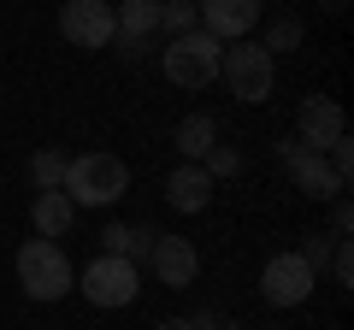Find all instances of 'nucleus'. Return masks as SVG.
Segmentation results:
<instances>
[{
  "label": "nucleus",
  "mask_w": 354,
  "mask_h": 330,
  "mask_svg": "<svg viewBox=\"0 0 354 330\" xmlns=\"http://www.w3.org/2000/svg\"><path fill=\"white\" fill-rule=\"evenodd\" d=\"M59 189L71 195V206H113L130 189V165L118 153H77V159H65Z\"/></svg>",
  "instance_id": "nucleus-1"
},
{
  "label": "nucleus",
  "mask_w": 354,
  "mask_h": 330,
  "mask_svg": "<svg viewBox=\"0 0 354 330\" xmlns=\"http://www.w3.org/2000/svg\"><path fill=\"white\" fill-rule=\"evenodd\" d=\"M18 283H24L30 301H59V295H71L77 271H71V260H65L59 242L30 236L24 248H18Z\"/></svg>",
  "instance_id": "nucleus-2"
},
{
  "label": "nucleus",
  "mask_w": 354,
  "mask_h": 330,
  "mask_svg": "<svg viewBox=\"0 0 354 330\" xmlns=\"http://www.w3.org/2000/svg\"><path fill=\"white\" fill-rule=\"evenodd\" d=\"M218 59H225V41H213L207 30H183V36H171V48L160 53V71L171 77L177 89H207L218 77Z\"/></svg>",
  "instance_id": "nucleus-3"
},
{
  "label": "nucleus",
  "mask_w": 354,
  "mask_h": 330,
  "mask_svg": "<svg viewBox=\"0 0 354 330\" xmlns=\"http://www.w3.org/2000/svg\"><path fill=\"white\" fill-rule=\"evenodd\" d=\"M218 71H225L230 95H236V101H248V106L272 101V89H278V65H272V53H266V48H254V41L230 48L225 59H218Z\"/></svg>",
  "instance_id": "nucleus-4"
},
{
  "label": "nucleus",
  "mask_w": 354,
  "mask_h": 330,
  "mask_svg": "<svg viewBox=\"0 0 354 330\" xmlns=\"http://www.w3.org/2000/svg\"><path fill=\"white\" fill-rule=\"evenodd\" d=\"M83 295L95 307H130L142 295V271L136 260H118V254H101L83 266Z\"/></svg>",
  "instance_id": "nucleus-5"
},
{
  "label": "nucleus",
  "mask_w": 354,
  "mask_h": 330,
  "mask_svg": "<svg viewBox=\"0 0 354 330\" xmlns=\"http://www.w3.org/2000/svg\"><path fill=\"white\" fill-rule=\"evenodd\" d=\"M59 36L71 48H113L118 36V18H113V0H65L59 6Z\"/></svg>",
  "instance_id": "nucleus-6"
},
{
  "label": "nucleus",
  "mask_w": 354,
  "mask_h": 330,
  "mask_svg": "<svg viewBox=\"0 0 354 330\" xmlns=\"http://www.w3.org/2000/svg\"><path fill=\"white\" fill-rule=\"evenodd\" d=\"M313 283H319V271L307 266L301 254H272L266 271H260V295L272 307H301L307 295H313Z\"/></svg>",
  "instance_id": "nucleus-7"
},
{
  "label": "nucleus",
  "mask_w": 354,
  "mask_h": 330,
  "mask_svg": "<svg viewBox=\"0 0 354 330\" xmlns=\"http://www.w3.org/2000/svg\"><path fill=\"white\" fill-rule=\"evenodd\" d=\"M348 136V118H342V106L330 101V95H307L301 106H295V142H301L307 153H325L330 142Z\"/></svg>",
  "instance_id": "nucleus-8"
},
{
  "label": "nucleus",
  "mask_w": 354,
  "mask_h": 330,
  "mask_svg": "<svg viewBox=\"0 0 354 330\" xmlns=\"http://www.w3.org/2000/svg\"><path fill=\"white\" fill-rule=\"evenodd\" d=\"M278 153H283V165H290L295 189H301V195H313V201H337V195L348 189V183H342L337 171H330V165H325V153H307L301 142H283Z\"/></svg>",
  "instance_id": "nucleus-9"
},
{
  "label": "nucleus",
  "mask_w": 354,
  "mask_h": 330,
  "mask_svg": "<svg viewBox=\"0 0 354 330\" xmlns=\"http://www.w3.org/2000/svg\"><path fill=\"white\" fill-rule=\"evenodd\" d=\"M195 24L213 41H242L260 24V0H201V6H195Z\"/></svg>",
  "instance_id": "nucleus-10"
},
{
  "label": "nucleus",
  "mask_w": 354,
  "mask_h": 330,
  "mask_svg": "<svg viewBox=\"0 0 354 330\" xmlns=\"http://www.w3.org/2000/svg\"><path fill=\"white\" fill-rule=\"evenodd\" d=\"M148 260H153V278H160L165 289H183V283H195V271H201V254L189 248V236H153Z\"/></svg>",
  "instance_id": "nucleus-11"
},
{
  "label": "nucleus",
  "mask_w": 354,
  "mask_h": 330,
  "mask_svg": "<svg viewBox=\"0 0 354 330\" xmlns=\"http://www.w3.org/2000/svg\"><path fill=\"white\" fill-rule=\"evenodd\" d=\"M165 201H171L177 213H207V201H213V177H207L201 165H177L171 177H165Z\"/></svg>",
  "instance_id": "nucleus-12"
},
{
  "label": "nucleus",
  "mask_w": 354,
  "mask_h": 330,
  "mask_svg": "<svg viewBox=\"0 0 354 330\" xmlns=\"http://www.w3.org/2000/svg\"><path fill=\"white\" fill-rule=\"evenodd\" d=\"M30 218H36V230L53 242V236H65V230L77 224V206H71V195H65V189H36Z\"/></svg>",
  "instance_id": "nucleus-13"
},
{
  "label": "nucleus",
  "mask_w": 354,
  "mask_h": 330,
  "mask_svg": "<svg viewBox=\"0 0 354 330\" xmlns=\"http://www.w3.org/2000/svg\"><path fill=\"white\" fill-rule=\"evenodd\" d=\"M113 18H118L113 41H153V30H160V0H124V6H113Z\"/></svg>",
  "instance_id": "nucleus-14"
},
{
  "label": "nucleus",
  "mask_w": 354,
  "mask_h": 330,
  "mask_svg": "<svg viewBox=\"0 0 354 330\" xmlns=\"http://www.w3.org/2000/svg\"><path fill=\"white\" fill-rule=\"evenodd\" d=\"M213 148H218V124L207 113H189L177 124V153H183V159H207Z\"/></svg>",
  "instance_id": "nucleus-15"
},
{
  "label": "nucleus",
  "mask_w": 354,
  "mask_h": 330,
  "mask_svg": "<svg viewBox=\"0 0 354 330\" xmlns=\"http://www.w3.org/2000/svg\"><path fill=\"white\" fill-rule=\"evenodd\" d=\"M30 177H36V189H59V183H65V153L59 148H41L36 159H30Z\"/></svg>",
  "instance_id": "nucleus-16"
},
{
  "label": "nucleus",
  "mask_w": 354,
  "mask_h": 330,
  "mask_svg": "<svg viewBox=\"0 0 354 330\" xmlns=\"http://www.w3.org/2000/svg\"><path fill=\"white\" fill-rule=\"evenodd\" d=\"M160 30H171V36L201 30V24H195V0H160Z\"/></svg>",
  "instance_id": "nucleus-17"
},
{
  "label": "nucleus",
  "mask_w": 354,
  "mask_h": 330,
  "mask_svg": "<svg viewBox=\"0 0 354 330\" xmlns=\"http://www.w3.org/2000/svg\"><path fill=\"white\" fill-rule=\"evenodd\" d=\"M260 48L272 53V59H278V53H290V48H301V18H278V24H272V36H266Z\"/></svg>",
  "instance_id": "nucleus-18"
},
{
  "label": "nucleus",
  "mask_w": 354,
  "mask_h": 330,
  "mask_svg": "<svg viewBox=\"0 0 354 330\" xmlns=\"http://www.w3.org/2000/svg\"><path fill=\"white\" fill-rule=\"evenodd\" d=\"M330 248H337V254H330V278H337L342 289H354V254H348V236H337Z\"/></svg>",
  "instance_id": "nucleus-19"
},
{
  "label": "nucleus",
  "mask_w": 354,
  "mask_h": 330,
  "mask_svg": "<svg viewBox=\"0 0 354 330\" xmlns=\"http://www.w3.org/2000/svg\"><path fill=\"white\" fill-rule=\"evenodd\" d=\"M236 165H242V153H236V148H213V153H207V165H201V171H207V177H230Z\"/></svg>",
  "instance_id": "nucleus-20"
},
{
  "label": "nucleus",
  "mask_w": 354,
  "mask_h": 330,
  "mask_svg": "<svg viewBox=\"0 0 354 330\" xmlns=\"http://www.w3.org/2000/svg\"><path fill=\"white\" fill-rule=\"evenodd\" d=\"M101 242H106V254L130 260V224H106V230H101Z\"/></svg>",
  "instance_id": "nucleus-21"
},
{
  "label": "nucleus",
  "mask_w": 354,
  "mask_h": 330,
  "mask_svg": "<svg viewBox=\"0 0 354 330\" xmlns=\"http://www.w3.org/2000/svg\"><path fill=\"white\" fill-rule=\"evenodd\" d=\"M330 242H337V236H307V248H301V260H307V266H330Z\"/></svg>",
  "instance_id": "nucleus-22"
},
{
  "label": "nucleus",
  "mask_w": 354,
  "mask_h": 330,
  "mask_svg": "<svg viewBox=\"0 0 354 330\" xmlns=\"http://www.w3.org/2000/svg\"><path fill=\"white\" fill-rule=\"evenodd\" d=\"M354 230V206H348V195H337V213H330V236H348Z\"/></svg>",
  "instance_id": "nucleus-23"
},
{
  "label": "nucleus",
  "mask_w": 354,
  "mask_h": 330,
  "mask_svg": "<svg viewBox=\"0 0 354 330\" xmlns=\"http://www.w3.org/2000/svg\"><path fill=\"white\" fill-rule=\"evenodd\" d=\"M153 330H195V318H160Z\"/></svg>",
  "instance_id": "nucleus-24"
},
{
  "label": "nucleus",
  "mask_w": 354,
  "mask_h": 330,
  "mask_svg": "<svg viewBox=\"0 0 354 330\" xmlns=\"http://www.w3.org/2000/svg\"><path fill=\"white\" fill-rule=\"evenodd\" d=\"M342 6H348V0H325V12H342Z\"/></svg>",
  "instance_id": "nucleus-25"
}]
</instances>
